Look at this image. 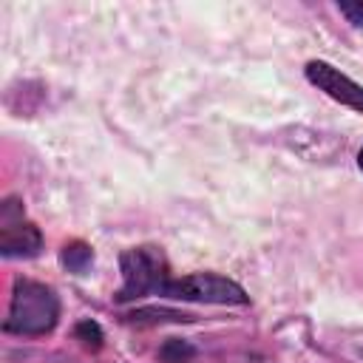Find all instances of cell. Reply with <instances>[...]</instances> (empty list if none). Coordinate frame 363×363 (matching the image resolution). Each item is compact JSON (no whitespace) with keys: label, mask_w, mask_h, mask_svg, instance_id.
<instances>
[{"label":"cell","mask_w":363,"mask_h":363,"mask_svg":"<svg viewBox=\"0 0 363 363\" xmlns=\"http://www.w3.org/2000/svg\"><path fill=\"white\" fill-rule=\"evenodd\" d=\"M337 9H340V14L349 17V23L363 26V0H340Z\"/></svg>","instance_id":"cell-8"},{"label":"cell","mask_w":363,"mask_h":363,"mask_svg":"<svg viewBox=\"0 0 363 363\" xmlns=\"http://www.w3.org/2000/svg\"><path fill=\"white\" fill-rule=\"evenodd\" d=\"M60 318L57 295L37 281H17L11 292V306L6 318V329L17 335H45L54 329Z\"/></svg>","instance_id":"cell-1"},{"label":"cell","mask_w":363,"mask_h":363,"mask_svg":"<svg viewBox=\"0 0 363 363\" xmlns=\"http://www.w3.org/2000/svg\"><path fill=\"white\" fill-rule=\"evenodd\" d=\"M306 77L312 85H318L320 91H326L332 99L354 108L363 113V85H357L354 79H349L346 74H340L337 68H332L329 62H309L306 65Z\"/></svg>","instance_id":"cell-4"},{"label":"cell","mask_w":363,"mask_h":363,"mask_svg":"<svg viewBox=\"0 0 363 363\" xmlns=\"http://www.w3.org/2000/svg\"><path fill=\"white\" fill-rule=\"evenodd\" d=\"M159 292L170 298H182V301H201V303H247V292L235 281L213 275V272L167 278Z\"/></svg>","instance_id":"cell-2"},{"label":"cell","mask_w":363,"mask_h":363,"mask_svg":"<svg viewBox=\"0 0 363 363\" xmlns=\"http://www.w3.org/2000/svg\"><path fill=\"white\" fill-rule=\"evenodd\" d=\"M62 261L71 267V269H85V264L91 261V250L85 247V244H71V247H65V252H62Z\"/></svg>","instance_id":"cell-6"},{"label":"cell","mask_w":363,"mask_h":363,"mask_svg":"<svg viewBox=\"0 0 363 363\" xmlns=\"http://www.w3.org/2000/svg\"><path fill=\"white\" fill-rule=\"evenodd\" d=\"M40 233L34 224L23 221V213L14 201H6L3 207V233H0V250L3 255H34L40 250Z\"/></svg>","instance_id":"cell-5"},{"label":"cell","mask_w":363,"mask_h":363,"mask_svg":"<svg viewBox=\"0 0 363 363\" xmlns=\"http://www.w3.org/2000/svg\"><path fill=\"white\" fill-rule=\"evenodd\" d=\"M77 337H79L85 346H91V349H99V346H102V332H99V326L91 323V320H82V323L77 326Z\"/></svg>","instance_id":"cell-7"},{"label":"cell","mask_w":363,"mask_h":363,"mask_svg":"<svg viewBox=\"0 0 363 363\" xmlns=\"http://www.w3.org/2000/svg\"><path fill=\"white\" fill-rule=\"evenodd\" d=\"M164 261L159 252H153L150 247H139V250H128L122 255V289H119V301H130L139 298L150 289H162L164 284Z\"/></svg>","instance_id":"cell-3"},{"label":"cell","mask_w":363,"mask_h":363,"mask_svg":"<svg viewBox=\"0 0 363 363\" xmlns=\"http://www.w3.org/2000/svg\"><path fill=\"white\" fill-rule=\"evenodd\" d=\"M357 164H360V170H363V147H360V153H357Z\"/></svg>","instance_id":"cell-9"}]
</instances>
